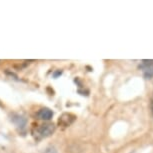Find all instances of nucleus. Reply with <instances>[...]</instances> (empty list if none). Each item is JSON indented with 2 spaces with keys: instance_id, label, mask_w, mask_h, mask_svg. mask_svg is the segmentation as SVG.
Here are the masks:
<instances>
[{
  "instance_id": "423d86ee",
  "label": "nucleus",
  "mask_w": 153,
  "mask_h": 153,
  "mask_svg": "<svg viewBox=\"0 0 153 153\" xmlns=\"http://www.w3.org/2000/svg\"><path fill=\"white\" fill-rule=\"evenodd\" d=\"M61 73H62L61 71H57V72H55V73L53 74V76H54V77H57L58 75H61Z\"/></svg>"
},
{
  "instance_id": "7ed1b4c3",
  "label": "nucleus",
  "mask_w": 153,
  "mask_h": 153,
  "mask_svg": "<svg viewBox=\"0 0 153 153\" xmlns=\"http://www.w3.org/2000/svg\"><path fill=\"white\" fill-rule=\"evenodd\" d=\"M37 117L41 120H50L53 117V112L49 108H42L37 113Z\"/></svg>"
},
{
  "instance_id": "20e7f679",
  "label": "nucleus",
  "mask_w": 153,
  "mask_h": 153,
  "mask_svg": "<svg viewBox=\"0 0 153 153\" xmlns=\"http://www.w3.org/2000/svg\"><path fill=\"white\" fill-rule=\"evenodd\" d=\"M11 120L13 121V123L16 124L17 127H20V128H24L25 125H26V119L19 114H13Z\"/></svg>"
},
{
  "instance_id": "f257e3e1",
  "label": "nucleus",
  "mask_w": 153,
  "mask_h": 153,
  "mask_svg": "<svg viewBox=\"0 0 153 153\" xmlns=\"http://www.w3.org/2000/svg\"><path fill=\"white\" fill-rule=\"evenodd\" d=\"M55 130V126L51 123L42 124V125L37 126L32 130V134L36 140H41L44 138L50 136Z\"/></svg>"
},
{
  "instance_id": "39448f33",
  "label": "nucleus",
  "mask_w": 153,
  "mask_h": 153,
  "mask_svg": "<svg viewBox=\"0 0 153 153\" xmlns=\"http://www.w3.org/2000/svg\"><path fill=\"white\" fill-rule=\"evenodd\" d=\"M150 106H151V112L153 115V93H152V97H151V103H150Z\"/></svg>"
},
{
  "instance_id": "f03ea898",
  "label": "nucleus",
  "mask_w": 153,
  "mask_h": 153,
  "mask_svg": "<svg viewBox=\"0 0 153 153\" xmlns=\"http://www.w3.org/2000/svg\"><path fill=\"white\" fill-rule=\"evenodd\" d=\"M138 68L143 72V76L146 79H151L153 78V60H147L143 59L141 61L140 65L138 66Z\"/></svg>"
}]
</instances>
